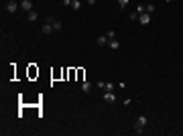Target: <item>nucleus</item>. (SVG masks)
<instances>
[{
    "label": "nucleus",
    "mask_w": 183,
    "mask_h": 136,
    "mask_svg": "<svg viewBox=\"0 0 183 136\" xmlns=\"http://www.w3.org/2000/svg\"><path fill=\"white\" fill-rule=\"evenodd\" d=\"M147 122H149V118H147V116H139V118H136V124H134V132H136V134H143V130H145Z\"/></svg>",
    "instance_id": "1"
},
{
    "label": "nucleus",
    "mask_w": 183,
    "mask_h": 136,
    "mask_svg": "<svg viewBox=\"0 0 183 136\" xmlns=\"http://www.w3.org/2000/svg\"><path fill=\"white\" fill-rule=\"evenodd\" d=\"M18 10V2H16V0H6V12H16Z\"/></svg>",
    "instance_id": "2"
},
{
    "label": "nucleus",
    "mask_w": 183,
    "mask_h": 136,
    "mask_svg": "<svg viewBox=\"0 0 183 136\" xmlns=\"http://www.w3.org/2000/svg\"><path fill=\"white\" fill-rule=\"evenodd\" d=\"M139 22H141L143 27H147L149 22H151V14H149V12H143V14L139 16Z\"/></svg>",
    "instance_id": "3"
},
{
    "label": "nucleus",
    "mask_w": 183,
    "mask_h": 136,
    "mask_svg": "<svg viewBox=\"0 0 183 136\" xmlns=\"http://www.w3.org/2000/svg\"><path fill=\"white\" fill-rule=\"evenodd\" d=\"M102 98H104L106 104H114V102H116V96H114V92H106Z\"/></svg>",
    "instance_id": "4"
},
{
    "label": "nucleus",
    "mask_w": 183,
    "mask_h": 136,
    "mask_svg": "<svg viewBox=\"0 0 183 136\" xmlns=\"http://www.w3.org/2000/svg\"><path fill=\"white\" fill-rule=\"evenodd\" d=\"M20 8L27 10V12H31V10H33V2H31V0H22V2H20Z\"/></svg>",
    "instance_id": "5"
},
{
    "label": "nucleus",
    "mask_w": 183,
    "mask_h": 136,
    "mask_svg": "<svg viewBox=\"0 0 183 136\" xmlns=\"http://www.w3.org/2000/svg\"><path fill=\"white\" fill-rule=\"evenodd\" d=\"M41 33H43V35H51V33H53V25L45 22V25H43V29H41Z\"/></svg>",
    "instance_id": "6"
},
{
    "label": "nucleus",
    "mask_w": 183,
    "mask_h": 136,
    "mask_svg": "<svg viewBox=\"0 0 183 136\" xmlns=\"http://www.w3.org/2000/svg\"><path fill=\"white\" fill-rule=\"evenodd\" d=\"M92 87H94V85H92L89 81H83V83H81V92H85V94H89V92H92Z\"/></svg>",
    "instance_id": "7"
},
{
    "label": "nucleus",
    "mask_w": 183,
    "mask_h": 136,
    "mask_svg": "<svg viewBox=\"0 0 183 136\" xmlns=\"http://www.w3.org/2000/svg\"><path fill=\"white\" fill-rule=\"evenodd\" d=\"M108 41H110V39H108L106 35H102V37H98V41H96V43L100 45V47H104V45H108Z\"/></svg>",
    "instance_id": "8"
},
{
    "label": "nucleus",
    "mask_w": 183,
    "mask_h": 136,
    "mask_svg": "<svg viewBox=\"0 0 183 136\" xmlns=\"http://www.w3.org/2000/svg\"><path fill=\"white\" fill-rule=\"evenodd\" d=\"M108 47H110V49H118V47H120V43H118L116 39H110V41H108Z\"/></svg>",
    "instance_id": "9"
},
{
    "label": "nucleus",
    "mask_w": 183,
    "mask_h": 136,
    "mask_svg": "<svg viewBox=\"0 0 183 136\" xmlns=\"http://www.w3.org/2000/svg\"><path fill=\"white\" fill-rule=\"evenodd\" d=\"M27 18H29V20H31V22H35V20H37V18H39V14H37V10H31V12H29V16H27Z\"/></svg>",
    "instance_id": "10"
},
{
    "label": "nucleus",
    "mask_w": 183,
    "mask_h": 136,
    "mask_svg": "<svg viewBox=\"0 0 183 136\" xmlns=\"http://www.w3.org/2000/svg\"><path fill=\"white\" fill-rule=\"evenodd\" d=\"M114 87H116L114 83H110V81H104V89H106V92H114Z\"/></svg>",
    "instance_id": "11"
},
{
    "label": "nucleus",
    "mask_w": 183,
    "mask_h": 136,
    "mask_svg": "<svg viewBox=\"0 0 183 136\" xmlns=\"http://www.w3.org/2000/svg\"><path fill=\"white\" fill-rule=\"evenodd\" d=\"M71 8L73 10H79L81 8V2H79V0H71Z\"/></svg>",
    "instance_id": "12"
},
{
    "label": "nucleus",
    "mask_w": 183,
    "mask_h": 136,
    "mask_svg": "<svg viewBox=\"0 0 183 136\" xmlns=\"http://www.w3.org/2000/svg\"><path fill=\"white\" fill-rule=\"evenodd\" d=\"M63 25H61V20H53V31H61Z\"/></svg>",
    "instance_id": "13"
},
{
    "label": "nucleus",
    "mask_w": 183,
    "mask_h": 136,
    "mask_svg": "<svg viewBox=\"0 0 183 136\" xmlns=\"http://www.w3.org/2000/svg\"><path fill=\"white\" fill-rule=\"evenodd\" d=\"M145 10H147L149 14H153V12H155L157 8H155V4H145Z\"/></svg>",
    "instance_id": "14"
},
{
    "label": "nucleus",
    "mask_w": 183,
    "mask_h": 136,
    "mask_svg": "<svg viewBox=\"0 0 183 136\" xmlns=\"http://www.w3.org/2000/svg\"><path fill=\"white\" fill-rule=\"evenodd\" d=\"M139 16H141V14H139V12H136V10L128 14V18H130V20H139Z\"/></svg>",
    "instance_id": "15"
},
{
    "label": "nucleus",
    "mask_w": 183,
    "mask_h": 136,
    "mask_svg": "<svg viewBox=\"0 0 183 136\" xmlns=\"http://www.w3.org/2000/svg\"><path fill=\"white\" fill-rule=\"evenodd\" d=\"M106 37H108V39H116V31H112V29L106 31Z\"/></svg>",
    "instance_id": "16"
},
{
    "label": "nucleus",
    "mask_w": 183,
    "mask_h": 136,
    "mask_svg": "<svg viewBox=\"0 0 183 136\" xmlns=\"http://www.w3.org/2000/svg\"><path fill=\"white\" fill-rule=\"evenodd\" d=\"M136 12H139V14H143V12H147V10H145V4H139V6H136Z\"/></svg>",
    "instance_id": "17"
},
{
    "label": "nucleus",
    "mask_w": 183,
    "mask_h": 136,
    "mask_svg": "<svg viewBox=\"0 0 183 136\" xmlns=\"http://www.w3.org/2000/svg\"><path fill=\"white\" fill-rule=\"evenodd\" d=\"M126 4H128V0H118V6L120 8H126Z\"/></svg>",
    "instance_id": "18"
},
{
    "label": "nucleus",
    "mask_w": 183,
    "mask_h": 136,
    "mask_svg": "<svg viewBox=\"0 0 183 136\" xmlns=\"http://www.w3.org/2000/svg\"><path fill=\"white\" fill-rule=\"evenodd\" d=\"M53 20H55L53 16H45V22H49V25H53Z\"/></svg>",
    "instance_id": "19"
},
{
    "label": "nucleus",
    "mask_w": 183,
    "mask_h": 136,
    "mask_svg": "<svg viewBox=\"0 0 183 136\" xmlns=\"http://www.w3.org/2000/svg\"><path fill=\"white\" fill-rule=\"evenodd\" d=\"M61 4L63 6H71V0H61Z\"/></svg>",
    "instance_id": "20"
},
{
    "label": "nucleus",
    "mask_w": 183,
    "mask_h": 136,
    "mask_svg": "<svg viewBox=\"0 0 183 136\" xmlns=\"http://www.w3.org/2000/svg\"><path fill=\"white\" fill-rule=\"evenodd\" d=\"M85 2H87V4H89V6H94V4H96V2H98V0H85Z\"/></svg>",
    "instance_id": "21"
},
{
    "label": "nucleus",
    "mask_w": 183,
    "mask_h": 136,
    "mask_svg": "<svg viewBox=\"0 0 183 136\" xmlns=\"http://www.w3.org/2000/svg\"><path fill=\"white\" fill-rule=\"evenodd\" d=\"M165 2H173V0H165Z\"/></svg>",
    "instance_id": "22"
}]
</instances>
